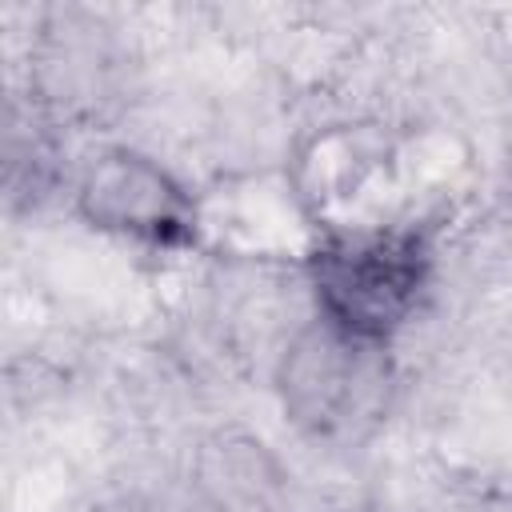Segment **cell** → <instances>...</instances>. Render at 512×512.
I'll return each instance as SVG.
<instances>
[{
	"mask_svg": "<svg viewBox=\"0 0 512 512\" xmlns=\"http://www.w3.org/2000/svg\"><path fill=\"white\" fill-rule=\"evenodd\" d=\"M280 480L272 452L244 432H216L192 456V488L208 512H272Z\"/></svg>",
	"mask_w": 512,
	"mask_h": 512,
	"instance_id": "277c9868",
	"label": "cell"
},
{
	"mask_svg": "<svg viewBox=\"0 0 512 512\" xmlns=\"http://www.w3.org/2000/svg\"><path fill=\"white\" fill-rule=\"evenodd\" d=\"M428 280V248L416 232L352 228L312 252L320 316L344 332L380 340L416 308Z\"/></svg>",
	"mask_w": 512,
	"mask_h": 512,
	"instance_id": "7a4b0ae2",
	"label": "cell"
},
{
	"mask_svg": "<svg viewBox=\"0 0 512 512\" xmlns=\"http://www.w3.org/2000/svg\"><path fill=\"white\" fill-rule=\"evenodd\" d=\"M392 368L380 340L328 320L304 328L280 360V396L296 428L316 440H360L388 408Z\"/></svg>",
	"mask_w": 512,
	"mask_h": 512,
	"instance_id": "6da1fadb",
	"label": "cell"
},
{
	"mask_svg": "<svg viewBox=\"0 0 512 512\" xmlns=\"http://www.w3.org/2000/svg\"><path fill=\"white\" fill-rule=\"evenodd\" d=\"M92 512H152V508L140 504V500H132V496H120V500H108V504H100Z\"/></svg>",
	"mask_w": 512,
	"mask_h": 512,
	"instance_id": "8992f818",
	"label": "cell"
},
{
	"mask_svg": "<svg viewBox=\"0 0 512 512\" xmlns=\"http://www.w3.org/2000/svg\"><path fill=\"white\" fill-rule=\"evenodd\" d=\"M80 212L88 224L152 244H176L192 232L184 188L148 156L116 148L92 160L80 180Z\"/></svg>",
	"mask_w": 512,
	"mask_h": 512,
	"instance_id": "3957f363",
	"label": "cell"
},
{
	"mask_svg": "<svg viewBox=\"0 0 512 512\" xmlns=\"http://www.w3.org/2000/svg\"><path fill=\"white\" fill-rule=\"evenodd\" d=\"M112 84V52L92 28L64 24L60 32H48L36 60V88L40 100L64 112H92L100 100H108Z\"/></svg>",
	"mask_w": 512,
	"mask_h": 512,
	"instance_id": "5b68a950",
	"label": "cell"
}]
</instances>
